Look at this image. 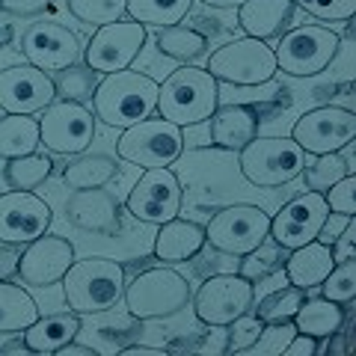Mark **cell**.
<instances>
[{
	"instance_id": "1",
	"label": "cell",
	"mask_w": 356,
	"mask_h": 356,
	"mask_svg": "<svg viewBox=\"0 0 356 356\" xmlns=\"http://www.w3.org/2000/svg\"><path fill=\"white\" fill-rule=\"evenodd\" d=\"M154 104H158V83H154V77L134 69L104 74L92 92V113L107 128L125 131L131 125H137L140 119L154 116Z\"/></svg>"
},
{
	"instance_id": "2",
	"label": "cell",
	"mask_w": 356,
	"mask_h": 356,
	"mask_svg": "<svg viewBox=\"0 0 356 356\" xmlns=\"http://www.w3.org/2000/svg\"><path fill=\"white\" fill-rule=\"evenodd\" d=\"M220 107V83L202 65H181L158 83V116L178 128H191L208 122Z\"/></svg>"
},
{
	"instance_id": "3",
	"label": "cell",
	"mask_w": 356,
	"mask_h": 356,
	"mask_svg": "<svg viewBox=\"0 0 356 356\" xmlns=\"http://www.w3.org/2000/svg\"><path fill=\"white\" fill-rule=\"evenodd\" d=\"M63 297L74 315H102L113 309L125 294V267L104 255L72 261L63 276Z\"/></svg>"
},
{
	"instance_id": "4",
	"label": "cell",
	"mask_w": 356,
	"mask_h": 356,
	"mask_svg": "<svg viewBox=\"0 0 356 356\" xmlns=\"http://www.w3.org/2000/svg\"><path fill=\"white\" fill-rule=\"evenodd\" d=\"M125 309L137 321H163L191 303V282L172 267H149L125 285Z\"/></svg>"
},
{
	"instance_id": "5",
	"label": "cell",
	"mask_w": 356,
	"mask_h": 356,
	"mask_svg": "<svg viewBox=\"0 0 356 356\" xmlns=\"http://www.w3.org/2000/svg\"><path fill=\"white\" fill-rule=\"evenodd\" d=\"M205 69L217 83L226 86H267L276 77L273 48L261 39H232L208 57Z\"/></svg>"
},
{
	"instance_id": "6",
	"label": "cell",
	"mask_w": 356,
	"mask_h": 356,
	"mask_svg": "<svg viewBox=\"0 0 356 356\" xmlns=\"http://www.w3.org/2000/svg\"><path fill=\"white\" fill-rule=\"evenodd\" d=\"M341 36L321 24H297L280 36L273 48L276 69L291 77H315L327 72V65L336 60Z\"/></svg>"
},
{
	"instance_id": "7",
	"label": "cell",
	"mask_w": 356,
	"mask_h": 356,
	"mask_svg": "<svg viewBox=\"0 0 356 356\" xmlns=\"http://www.w3.org/2000/svg\"><path fill=\"white\" fill-rule=\"evenodd\" d=\"M184 152V128L172 125L161 116L140 119L137 125L122 131L116 140V154L131 166L154 170V166H172Z\"/></svg>"
},
{
	"instance_id": "8",
	"label": "cell",
	"mask_w": 356,
	"mask_h": 356,
	"mask_svg": "<svg viewBox=\"0 0 356 356\" xmlns=\"http://www.w3.org/2000/svg\"><path fill=\"white\" fill-rule=\"evenodd\" d=\"M306 158L291 137H252L241 149V175L255 187H282L303 172Z\"/></svg>"
},
{
	"instance_id": "9",
	"label": "cell",
	"mask_w": 356,
	"mask_h": 356,
	"mask_svg": "<svg viewBox=\"0 0 356 356\" xmlns=\"http://www.w3.org/2000/svg\"><path fill=\"white\" fill-rule=\"evenodd\" d=\"M270 235V214L259 205L241 202L217 211L205 226V247L222 255H247Z\"/></svg>"
},
{
	"instance_id": "10",
	"label": "cell",
	"mask_w": 356,
	"mask_h": 356,
	"mask_svg": "<svg viewBox=\"0 0 356 356\" xmlns=\"http://www.w3.org/2000/svg\"><path fill=\"white\" fill-rule=\"evenodd\" d=\"M95 140V113L86 104L54 98L39 113V143L54 154L74 158Z\"/></svg>"
},
{
	"instance_id": "11",
	"label": "cell",
	"mask_w": 356,
	"mask_h": 356,
	"mask_svg": "<svg viewBox=\"0 0 356 356\" xmlns=\"http://www.w3.org/2000/svg\"><path fill=\"white\" fill-rule=\"evenodd\" d=\"M255 306V282L241 273H217L199 285L193 312L205 327H229Z\"/></svg>"
},
{
	"instance_id": "12",
	"label": "cell",
	"mask_w": 356,
	"mask_h": 356,
	"mask_svg": "<svg viewBox=\"0 0 356 356\" xmlns=\"http://www.w3.org/2000/svg\"><path fill=\"white\" fill-rule=\"evenodd\" d=\"M181 205H184V187L170 166L143 170V175L137 178V184L131 187L125 199L128 214L140 222H152V226H161V222L178 217Z\"/></svg>"
},
{
	"instance_id": "13",
	"label": "cell",
	"mask_w": 356,
	"mask_h": 356,
	"mask_svg": "<svg viewBox=\"0 0 356 356\" xmlns=\"http://www.w3.org/2000/svg\"><path fill=\"white\" fill-rule=\"evenodd\" d=\"M146 39H149L146 24H137L134 18H119L113 24L95 30V36L89 39L83 51V63L98 74L131 69V63L146 48Z\"/></svg>"
},
{
	"instance_id": "14",
	"label": "cell",
	"mask_w": 356,
	"mask_h": 356,
	"mask_svg": "<svg viewBox=\"0 0 356 356\" xmlns=\"http://www.w3.org/2000/svg\"><path fill=\"white\" fill-rule=\"evenodd\" d=\"M327 220H330V208L324 193L306 191L303 196L291 199L276 214H270V235L267 238L280 243L282 250H297L324 235Z\"/></svg>"
},
{
	"instance_id": "15",
	"label": "cell",
	"mask_w": 356,
	"mask_h": 356,
	"mask_svg": "<svg viewBox=\"0 0 356 356\" xmlns=\"http://www.w3.org/2000/svg\"><path fill=\"white\" fill-rule=\"evenodd\" d=\"M291 140L306 154L339 152L344 143L356 140V116H353V110L332 107V104L315 107L294 122Z\"/></svg>"
},
{
	"instance_id": "16",
	"label": "cell",
	"mask_w": 356,
	"mask_h": 356,
	"mask_svg": "<svg viewBox=\"0 0 356 356\" xmlns=\"http://www.w3.org/2000/svg\"><path fill=\"white\" fill-rule=\"evenodd\" d=\"M51 205L33 191L0 193V243L24 247L51 229Z\"/></svg>"
},
{
	"instance_id": "17",
	"label": "cell",
	"mask_w": 356,
	"mask_h": 356,
	"mask_svg": "<svg viewBox=\"0 0 356 356\" xmlns=\"http://www.w3.org/2000/svg\"><path fill=\"white\" fill-rule=\"evenodd\" d=\"M54 92V77L36 65H9L0 72V110L18 116H36L48 107Z\"/></svg>"
},
{
	"instance_id": "18",
	"label": "cell",
	"mask_w": 356,
	"mask_h": 356,
	"mask_svg": "<svg viewBox=\"0 0 356 356\" xmlns=\"http://www.w3.org/2000/svg\"><path fill=\"white\" fill-rule=\"evenodd\" d=\"M21 51L30 65L51 74L81 60V39L60 21H36L21 39Z\"/></svg>"
},
{
	"instance_id": "19",
	"label": "cell",
	"mask_w": 356,
	"mask_h": 356,
	"mask_svg": "<svg viewBox=\"0 0 356 356\" xmlns=\"http://www.w3.org/2000/svg\"><path fill=\"white\" fill-rule=\"evenodd\" d=\"M74 261V247L60 235H39L36 241L24 243V252L18 255V276L27 285L48 288L57 285L65 270Z\"/></svg>"
},
{
	"instance_id": "20",
	"label": "cell",
	"mask_w": 356,
	"mask_h": 356,
	"mask_svg": "<svg viewBox=\"0 0 356 356\" xmlns=\"http://www.w3.org/2000/svg\"><path fill=\"white\" fill-rule=\"evenodd\" d=\"M65 217L72 226L83 232H95V235H119L122 214L113 193L102 191V187H89V191H74L72 199L65 202Z\"/></svg>"
},
{
	"instance_id": "21",
	"label": "cell",
	"mask_w": 356,
	"mask_h": 356,
	"mask_svg": "<svg viewBox=\"0 0 356 356\" xmlns=\"http://www.w3.org/2000/svg\"><path fill=\"white\" fill-rule=\"evenodd\" d=\"M294 13V0H243L238 6V24L250 39L270 42L291 30Z\"/></svg>"
},
{
	"instance_id": "22",
	"label": "cell",
	"mask_w": 356,
	"mask_h": 356,
	"mask_svg": "<svg viewBox=\"0 0 356 356\" xmlns=\"http://www.w3.org/2000/svg\"><path fill=\"white\" fill-rule=\"evenodd\" d=\"M211 143L226 152H241L259 137V113L247 104H220L211 113Z\"/></svg>"
},
{
	"instance_id": "23",
	"label": "cell",
	"mask_w": 356,
	"mask_h": 356,
	"mask_svg": "<svg viewBox=\"0 0 356 356\" xmlns=\"http://www.w3.org/2000/svg\"><path fill=\"white\" fill-rule=\"evenodd\" d=\"M205 247V229L193 220L172 217L161 222L154 238V255L161 261H191Z\"/></svg>"
},
{
	"instance_id": "24",
	"label": "cell",
	"mask_w": 356,
	"mask_h": 356,
	"mask_svg": "<svg viewBox=\"0 0 356 356\" xmlns=\"http://www.w3.org/2000/svg\"><path fill=\"white\" fill-rule=\"evenodd\" d=\"M332 267H336V261H332V255H330V243L312 241V243H303V247H297V250H288L282 270H285L291 285L309 291V288H318L327 280V273Z\"/></svg>"
},
{
	"instance_id": "25",
	"label": "cell",
	"mask_w": 356,
	"mask_h": 356,
	"mask_svg": "<svg viewBox=\"0 0 356 356\" xmlns=\"http://www.w3.org/2000/svg\"><path fill=\"white\" fill-rule=\"evenodd\" d=\"M81 332V315L74 312H54V315H39L33 324L21 332L33 353H57L63 344H69Z\"/></svg>"
},
{
	"instance_id": "26",
	"label": "cell",
	"mask_w": 356,
	"mask_h": 356,
	"mask_svg": "<svg viewBox=\"0 0 356 356\" xmlns=\"http://www.w3.org/2000/svg\"><path fill=\"white\" fill-rule=\"evenodd\" d=\"M344 318H348V312H344L341 303H332L327 297H312V300L306 297L291 321L297 332H306V336L324 341L330 332H336L344 324Z\"/></svg>"
},
{
	"instance_id": "27",
	"label": "cell",
	"mask_w": 356,
	"mask_h": 356,
	"mask_svg": "<svg viewBox=\"0 0 356 356\" xmlns=\"http://www.w3.org/2000/svg\"><path fill=\"white\" fill-rule=\"evenodd\" d=\"M39 315V303L24 288L13 285L9 280L0 282V332L3 336H21Z\"/></svg>"
},
{
	"instance_id": "28",
	"label": "cell",
	"mask_w": 356,
	"mask_h": 356,
	"mask_svg": "<svg viewBox=\"0 0 356 356\" xmlns=\"http://www.w3.org/2000/svg\"><path fill=\"white\" fill-rule=\"evenodd\" d=\"M42 146L39 143V119L36 116H18L6 113L0 119V158H21Z\"/></svg>"
},
{
	"instance_id": "29",
	"label": "cell",
	"mask_w": 356,
	"mask_h": 356,
	"mask_svg": "<svg viewBox=\"0 0 356 356\" xmlns=\"http://www.w3.org/2000/svg\"><path fill=\"white\" fill-rule=\"evenodd\" d=\"M154 44H158V51L163 57H170L175 63H193L205 54L208 39H205L202 30H193V27H184V24H170V27L158 30Z\"/></svg>"
},
{
	"instance_id": "30",
	"label": "cell",
	"mask_w": 356,
	"mask_h": 356,
	"mask_svg": "<svg viewBox=\"0 0 356 356\" xmlns=\"http://www.w3.org/2000/svg\"><path fill=\"white\" fill-rule=\"evenodd\" d=\"M116 175V161L107 154H74V161L63 170V181L72 191H89V187H104Z\"/></svg>"
},
{
	"instance_id": "31",
	"label": "cell",
	"mask_w": 356,
	"mask_h": 356,
	"mask_svg": "<svg viewBox=\"0 0 356 356\" xmlns=\"http://www.w3.org/2000/svg\"><path fill=\"white\" fill-rule=\"evenodd\" d=\"M57 170L48 154L30 152L21 158H9L3 166V181L9 184V191H36L39 184H44L51 178V172Z\"/></svg>"
},
{
	"instance_id": "32",
	"label": "cell",
	"mask_w": 356,
	"mask_h": 356,
	"mask_svg": "<svg viewBox=\"0 0 356 356\" xmlns=\"http://www.w3.org/2000/svg\"><path fill=\"white\" fill-rule=\"evenodd\" d=\"M193 0H128L125 15L134 18L137 24H154V27H170L181 24L191 13Z\"/></svg>"
},
{
	"instance_id": "33",
	"label": "cell",
	"mask_w": 356,
	"mask_h": 356,
	"mask_svg": "<svg viewBox=\"0 0 356 356\" xmlns=\"http://www.w3.org/2000/svg\"><path fill=\"white\" fill-rule=\"evenodd\" d=\"M95 86H98V72H92L86 63H72L65 69L54 72V92L63 102H77V104L92 102Z\"/></svg>"
},
{
	"instance_id": "34",
	"label": "cell",
	"mask_w": 356,
	"mask_h": 356,
	"mask_svg": "<svg viewBox=\"0 0 356 356\" xmlns=\"http://www.w3.org/2000/svg\"><path fill=\"white\" fill-rule=\"evenodd\" d=\"M241 276H247L250 282H259V280H267V276L280 273L285 267V259H288V250H282L280 243H270L267 238L264 243H259L255 250H250L247 255H241Z\"/></svg>"
},
{
	"instance_id": "35",
	"label": "cell",
	"mask_w": 356,
	"mask_h": 356,
	"mask_svg": "<svg viewBox=\"0 0 356 356\" xmlns=\"http://www.w3.org/2000/svg\"><path fill=\"white\" fill-rule=\"evenodd\" d=\"M300 175H303V181H306L309 191L324 193V191H330V187L339 181V178L350 175V170H348V163H344V158L339 152H330V154H315V161H312V163L306 161V166H303V172H300Z\"/></svg>"
},
{
	"instance_id": "36",
	"label": "cell",
	"mask_w": 356,
	"mask_h": 356,
	"mask_svg": "<svg viewBox=\"0 0 356 356\" xmlns=\"http://www.w3.org/2000/svg\"><path fill=\"white\" fill-rule=\"evenodd\" d=\"M303 300H306L303 288L288 285V288H280V291L261 297L259 306H255V315H259L264 324H273V321H291Z\"/></svg>"
},
{
	"instance_id": "37",
	"label": "cell",
	"mask_w": 356,
	"mask_h": 356,
	"mask_svg": "<svg viewBox=\"0 0 356 356\" xmlns=\"http://www.w3.org/2000/svg\"><path fill=\"white\" fill-rule=\"evenodd\" d=\"M125 3L128 0H69V13L83 24L104 27L125 18Z\"/></svg>"
},
{
	"instance_id": "38",
	"label": "cell",
	"mask_w": 356,
	"mask_h": 356,
	"mask_svg": "<svg viewBox=\"0 0 356 356\" xmlns=\"http://www.w3.org/2000/svg\"><path fill=\"white\" fill-rule=\"evenodd\" d=\"M318 288H321V297L332 300V303H341V306H350L356 297V264L353 261L336 264Z\"/></svg>"
},
{
	"instance_id": "39",
	"label": "cell",
	"mask_w": 356,
	"mask_h": 356,
	"mask_svg": "<svg viewBox=\"0 0 356 356\" xmlns=\"http://www.w3.org/2000/svg\"><path fill=\"white\" fill-rule=\"evenodd\" d=\"M294 321H273V324H264L259 339L250 344V356H282L288 341L294 339Z\"/></svg>"
},
{
	"instance_id": "40",
	"label": "cell",
	"mask_w": 356,
	"mask_h": 356,
	"mask_svg": "<svg viewBox=\"0 0 356 356\" xmlns=\"http://www.w3.org/2000/svg\"><path fill=\"white\" fill-rule=\"evenodd\" d=\"M264 327V321L255 315V312H247V315L235 318L232 324L226 327V350L229 353H247L250 344L259 339V332Z\"/></svg>"
},
{
	"instance_id": "41",
	"label": "cell",
	"mask_w": 356,
	"mask_h": 356,
	"mask_svg": "<svg viewBox=\"0 0 356 356\" xmlns=\"http://www.w3.org/2000/svg\"><path fill=\"white\" fill-rule=\"evenodd\" d=\"M294 6L321 21H350L356 13V0H294Z\"/></svg>"
},
{
	"instance_id": "42",
	"label": "cell",
	"mask_w": 356,
	"mask_h": 356,
	"mask_svg": "<svg viewBox=\"0 0 356 356\" xmlns=\"http://www.w3.org/2000/svg\"><path fill=\"white\" fill-rule=\"evenodd\" d=\"M324 199H327V208L330 214H339V217H353L356 214V175H344L339 178L336 184L324 191Z\"/></svg>"
},
{
	"instance_id": "43",
	"label": "cell",
	"mask_w": 356,
	"mask_h": 356,
	"mask_svg": "<svg viewBox=\"0 0 356 356\" xmlns=\"http://www.w3.org/2000/svg\"><path fill=\"white\" fill-rule=\"evenodd\" d=\"M330 255H332V261H336V264L356 261V220H353V217L344 222V232H341V235L332 238Z\"/></svg>"
},
{
	"instance_id": "44",
	"label": "cell",
	"mask_w": 356,
	"mask_h": 356,
	"mask_svg": "<svg viewBox=\"0 0 356 356\" xmlns=\"http://www.w3.org/2000/svg\"><path fill=\"white\" fill-rule=\"evenodd\" d=\"M54 0H0V13L15 15V18H33L51 9Z\"/></svg>"
},
{
	"instance_id": "45",
	"label": "cell",
	"mask_w": 356,
	"mask_h": 356,
	"mask_svg": "<svg viewBox=\"0 0 356 356\" xmlns=\"http://www.w3.org/2000/svg\"><path fill=\"white\" fill-rule=\"evenodd\" d=\"M321 350V339L306 336V332H294V339L288 341L282 356H315Z\"/></svg>"
},
{
	"instance_id": "46",
	"label": "cell",
	"mask_w": 356,
	"mask_h": 356,
	"mask_svg": "<svg viewBox=\"0 0 356 356\" xmlns=\"http://www.w3.org/2000/svg\"><path fill=\"white\" fill-rule=\"evenodd\" d=\"M196 350H202V353H222V350H226V327H211L205 332V339L196 341Z\"/></svg>"
},
{
	"instance_id": "47",
	"label": "cell",
	"mask_w": 356,
	"mask_h": 356,
	"mask_svg": "<svg viewBox=\"0 0 356 356\" xmlns=\"http://www.w3.org/2000/svg\"><path fill=\"white\" fill-rule=\"evenodd\" d=\"M15 273H18V252L9 247H0V282L13 280Z\"/></svg>"
},
{
	"instance_id": "48",
	"label": "cell",
	"mask_w": 356,
	"mask_h": 356,
	"mask_svg": "<svg viewBox=\"0 0 356 356\" xmlns=\"http://www.w3.org/2000/svg\"><path fill=\"white\" fill-rule=\"evenodd\" d=\"M327 339H330V348H327L330 356H339V353H348V350H350V332L344 336V324H341L336 332H330Z\"/></svg>"
},
{
	"instance_id": "49",
	"label": "cell",
	"mask_w": 356,
	"mask_h": 356,
	"mask_svg": "<svg viewBox=\"0 0 356 356\" xmlns=\"http://www.w3.org/2000/svg\"><path fill=\"white\" fill-rule=\"evenodd\" d=\"M57 353H74V356H95L98 350H95V348H86V344H74V341H69V344H63V348H60Z\"/></svg>"
},
{
	"instance_id": "50",
	"label": "cell",
	"mask_w": 356,
	"mask_h": 356,
	"mask_svg": "<svg viewBox=\"0 0 356 356\" xmlns=\"http://www.w3.org/2000/svg\"><path fill=\"white\" fill-rule=\"evenodd\" d=\"M0 353H33L30 348H27V341H24V336L21 339H9L3 348H0Z\"/></svg>"
},
{
	"instance_id": "51",
	"label": "cell",
	"mask_w": 356,
	"mask_h": 356,
	"mask_svg": "<svg viewBox=\"0 0 356 356\" xmlns=\"http://www.w3.org/2000/svg\"><path fill=\"white\" fill-rule=\"evenodd\" d=\"M125 356H131V353H143V356H161L163 350H158V348H143V344H128L125 350H122Z\"/></svg>"
},
{
	"instance_id": "52",
	"label": "cell",
	"mask_w": 356,
	"mask_h": 356,
	"mask_svg": "<svg viewBox=\"0 0 356 356\" xmlns=\"http://www.w3.org/2000/svg\"><path fill=\"white\" fill-rule=\"evenodd\" d=\"M205 6H214V9H238L243 0H202Z\"/></svg>"
},
{
	"instance_id": "53",
	"label": "cell",
	"mask_w": 356,
	"mask_h": 356,
	"mask_svg": "<svg viewBox=\"0 0 356 356\" xmlns=\"http://www.w3.org/2000/svg\"><path fill=\"white\" fill-rule=\"evenodd\" d=\"M9 42H13V27L3 24V27H0V51H3Z\"/></svg>"
}]
</instances>
